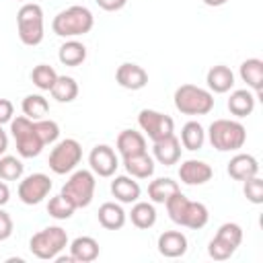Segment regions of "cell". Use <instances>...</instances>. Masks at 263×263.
<instances>
[{
    "label": "cell",
    "instance_id": "484cf974",
    "mask_svg": "<svg viewBox=\"0 0 263 263\" xmlns=\"http://www.w3.org/2000/svg\"><path fill=\"white\" fill-rule=\"evenodd\" d=\"M179 191V183L171 177H158L148 183V197L152 203H164L173 193Z\"/></svg>",
    "mask_w": 263,
    "mask_h": 263
},
{
    "label": "cell",
    "instance_id": "4316f807",
    "mask_svg": "<svg viewBox=\"0 0 263 263\" xmlns=\"http://www.w3.org/2000/svg\"><path fill=\"white\" fill-rule=\"evenodd\" d=\"M58 60L64 66H72V68L74 66H80L86 60V47H84V43H80L76 39H68L58 49Z\"/></svg>",
    "mask_w": 263,
    "mask_h": 263
},
{
    "label": "cell",
    "instance_id": "f6af8a7d",
    "mask_svg": "<svg viewBox=\"0 0 263 263\" xmlns=\"http://www.w3.org/2000/svg\"><path fill=\"white\" fill-rule=\"evenodd\" d=\"M205 6H212V8H218V6H224L228 0H201Z\"/></svg>",
    "mask_w": 263,
    "mask_h": 263
},
{
    "label": "cell",
    "instance_id": "30bf717a",
    "mask_svg": "<svg viewBox=\"0 0 263 263\" xmlns=\"http://www.w3.org/2000/svg\"><path fill=\"white\" fill-rule=\"evenodd\" d=\"M51 179L45 175V173H33L29 177H25L21 183H18V199L25 203V205H37L41 203L49 191H51Z\"/></svg>",
    "mask_w": 263,
    "mask_h": 263
},
{
    "label": "cell",
    "instance_id": "6da1fadb",
    "mask_svg": "<svg viewBox=\"0 0 263 263\" xmlns=\"http://www.w3.org/2000/svg\"><path fill=\"white\" fill-rule=\"evenodd\" d=\"M92 27H95L92 12L86 6H80V4H74V6H68V8L60 10L51 21L53 33L58 37H64V39H74V37L86 35Z\"/></svg>",
    "mask_w": 263,
    "mask_h": 263
},
{
    "label": "cell",
    "instance_id": "7a4b0ae2",
    "mask_svg": "<svg viewBox=\"0 0 263 263\" xmlns=\"http://www.w3.org/2000/svg\"><path fill=\"white\" fill-rule=\"evenodd\" d=\"M208 140L218 152H236L247 142V129L236 119H216L208 127Z\"/></svg>",
    "mask_w": 263,
    "mask_h": 263
},
{
    "label": "cell",
    "instance_id": "8fae6325",
    "mask_svg": "<svg viewBox=\"0 0 263 263\" xmlns=\"http://www.w3.org/2000/svg\"><path fill=\"white\" fill-rule=\"evenodd\" d=\"M88 164L90 171L99 177H113L117 166H119V158L115 154V150L107 144H97L90 154H88Z\"/></svg>",
    "mask_w": 263,
    "mask_h": 263
},
{
    "label": "cell",
    "instance_id": "5b68a950",
    "mask_svg": "<svg viewBox=\"0 0 263 263\" xmlns=\"http://www.w3.org/2000/svg\"><path fill=\"white\" fill-rule=\"evenodd\" d=\"M68 247V234L62 226H47L35 232L29 240V249L37 259L53 261Z\"/></svg>",
    "mask_w": 263,
    "mask_h": 263
},
{
    "label": "cell",
    "instance_id": "f35d334b",
    "mask_svg": "<svg viewBox=\"0 0 263 263\" xmlns=\"http://www.w3.org/2000/svg\"><path fill=\"white\" fill-rule=\"evenodd\" d=\"M242 183H245V187H242L245 197L255 205L263 203V179L259 175H255V177H251V179H247Z\"/></svg>",
    "mask_w": 263,
    "mask_h": 263
},
{
    "label": "cell",
    "instance_id": "9c48e42d",
    "mask_svg": "<svg viewBox=\"0 0 263 263\" xmlns=\"http://www.w3.org/2000/svg\"><path fill=\"white\" fill-rule=\"evenodd\" d=\"M138 125L142 127V132L152 140H162L171 134H175V121L171 115L160 113L156 109H142L138 113Z\"/></svg>",
    "mask_w": 263,
    "mask_h": 263
},
{
    "label": "cell",
    "instance_id": "836d02e7",
    "mask_svg": "<svg viewBox=\"0 0 263 263\" xmlns=\"http://www.w3.org/2000/svg\"><path fill=\"white\" fill-rule=\"evenodd\" d=\"M74 210H76L74 203H72L70 199H66L62 193L53 195V197L49 199V203H47V214H49L51 218H55V220H68V218H72Z\"/></svg>",
    "mask_w": 263,
    "mask_h": 263
},
{
    "label": "cell",
    "instance_id": "e0dca14e",
    "mask_svg": "<svg viewBox=\"0 0 263 263\" xmlns=\"http://www.w3.org/2000/svg\"><path fill=\"white\" fill-rule=\"evenodd\" d=\"M205 82H208V90L210 92L224 95L234 86V72L224 64L212 66L208 70V74H205Z\"/></svg>",
    "mask_w": 263,
    "mask_h": 263
},
{
    "label": "cell",
    "instance_id": "7bdbcfd3",
    "mask_svg": "<svg viewBox=\"0 0 263 263\" xmlns=\"http://www.w3.org/2000/svg\"><path fill=\"white\" fill-rule=\"evenodd\" d=\"M8 199H10V189H8V185L0 179V208H2V205H6V203H8Z\"/></svg>",
    "mask_w": 263,
    "mask_h": 263
},
{
    "label": "cell",
    "instance_id": "9a60e30c",
    "mask_svg": "<svg viewBox=\"0 0 263 263\" xmlns=\"http://www.w3.org/2000/svg\"><path fill=\"white\" fill-rule=\"evenodd\" d=\"M152 158L158 160L160 164L164 166H171V164H177L179 158H181V142L175 134L162 138V140H156L154 146H152Z\"/></svg>",
    "mask_w": 263,
    "mask_h": 263
},
{
    "label": "cell",
    "instance_id": "52a82bcc",
    "mask_svg": "<svg viewBox=\"0 0 263 263\" xmlns=\"http://www.w3.org/2000/svg\"><path fill=\"white\" fill-rule=\"evenodd\" d=\"M10 134H12L14 142H16V152L23 158H35V156L41 154L43 142L39 140V136L35 132L33 119H29L25 115L12 117L10 119Z\"/></svg>",
    "mask_w": 263,
    "mask_h": 263
},
{
    "label": "cell",
    "instance_id": "5bb4252c",
    "mask_svg": "<svg viewBox=\"0 0 263 263\" xmlns=\"http://www.w3.org/2000/svg\"><path fill=\"white\" fill-rule=\"evenodd\" d=\"M156 247H158V253L162 257L177 259V257H183L187 253V236L179 230H164L158 236Z\"/></svg>",
    "mask_w": 263,
    "mask_h": 263
},
{
    "label": "cell",
    "instance_id": "bcb514c9",
    "mask_svg": "<svg viewBox=\"0 0 263 263\" xmlns=\"http://www.w3.org/2000/svg\"><path fill=\"white\" fill-rule=\"evenodd\" d=\"M53 261H58V263H72L74 257H72V255H58Z\"/></svg>",
    "mask_w": 263,
    "mask_h": 263
},
{
    "label": "cell",
    "instance_id": "4dcf8cb0",
    "mask_svg": "<svg viewBox=\"0 0 263 263\" xmlns=\"http://www.w3.org/2000/svg\"><path fill=\"white\" fill-rule=\"evenodd\" d=\"M21 109H23L25 117L37 121V119H43L49 113V103L43 95H27L21 103Z\"/></svg>",
    "mask_w": 263,
    "mask_h": 263
},
{
    "label": "cell",
    "instance_id": "74e56055",
    "mask_svg": "<svg viewBox=\"0 0 263 263\" xmlns=\"http://www.w3.org/2000/svg\"><path fill=\"white\" fill-rule=\"evenodd\" d=\"M234 251H236V247L228 245L226 240H222V238H218V236H214V238L210 240V245H208V255H210L212 259H216V261H226V259H230V257L234 255Z\"/></svg>",
    "mask_w": 263,
    "mask_h": 263
},
{
    "label": "cell",
    "instance_id": "4fadbf2b",
    "mask_svg": "<svg viewBox=\"0 0 263 263\" xmlns=\"http://www.w3.org/2000/svg\"><path fill=\"white\" fill-rule=\"evenodd\" d=\"M115 80L121 88L140 90L148 84V72L142 66L134 64V62H125L115 70Z\"/></svg>",
    "mask_w": 263,
    "mask_h": 263
},
{
    "label": "cell",
    "instance_id": "ab89813d",
    "mask_svg": "<svg viewBox=\"0 0 263 263\" xmlns=\"http://www.w3.org/2000/svg\"><path fill=\"white\" fill-rule=\"evenodd\" d=\"M12 228H14V224H12V218H10V214H8V212H4V210L0 208V240H6V238H10V234H12Z\"/></svg>",
    "mask_w": 263,
    "mask_h": 263
},
{
    "label": "cell",
    "instance_id": "ee69618b",
    "mask_svg": "<svg viewBox=\"0 0 263 263\" xmlns=\"http://www.w3.org/2000/svg\"><path fill=\"white\" fill-rule=\"evenodd\" d=\"M6 148H8V136H6V132L0 125V156L6 152Z\"/></svg>",
    "mask_w": 263,
    "mask_h": 263
},
{
    "label": "cell",
    "instance_id": "f546056e",
    "mask_svg": "<svg viewBox=\"0 0 263 263\" xmlns=\"http://www.w3.org/2000/svg\"><path fill=\"white\" fill-rule=\"evenodd\" d=\"M49 92L58 103H72L78 97V82L72 76H58Z\"/></svg>",
    "mask_w": 263,
    "mask_h": 263
},
{
    "label": "cell",
    "instance_id": "8992f818",
    "mask_svg": "<svg viewBox=\"0 0 263 263\" xmlns=\"http://www.w3.org/2000/svg\"><path fill=\"white\" fill-rule=\"evenodd\" d=\"M95 187H97V179H95V173L92 171H86V168H80V171H74L70 175V179L64 183L62 187V195L66 199H70L74 203V208H86L90 205L92 197H95Z\"/></svg>",
    "mask_w": 263,
    "mask_h": 263
},
{
    "label": "cell",
    "instance_id": "7402d4cb",
    "mask_svg": "<svg viewBox=\"0 0 263 263\" xmlns=\"http://www.w3.org/2000/svg\"><path fill=\"white\" fill-rule=\"evenodd\" d=\"M123 166H125V173L134 179H150L154 175V158L148 152L125 156Z\"/></svg>",
    "mask_w": 263,
    "mask_h": 263
},
{
    "label": "cell",
    "instance_id": "2e32d148",
    "mask_svg": "<svg viewBox=\"0 0 263 263\" xmlns=\"http://www.w3.org/2000/svg\"><path fill=\"white\" fill-rule=\"evenodd\" d=\"M242 82H247V88L255 92L257 99H261V90H263V62L259 58H249L240 64L238 70Z\"/></svg>",
    "mask_w": 263,
    "mask_h": 263
},
{
    "label": "cell",
    "instance_id": "44dd1931",
    "mask_svg": "<svg viewBox=\"0 0 263 263\" xmlns=\"http://www.w3.org/2000/svg\"><path fill=\"white\" fill-rule=\"evenodd\" d=\"M255 103H257V97H255L253 90H249V88H236V90L230 92L226 105H228V111H230L232 115H236V117H247V115L253 113Z\"/></svg>",
    "mask_w": 263,
    "mask_h": 263
},
{
    "label": "cell",
    "instance_id": "f1b7e54d",
    "mask_svg": "<svg viewBox=\"0 0 263 263\" xmlns=\"http://www.w3.org/2000/svg\"><path fill=\"white\" fill-rule=\"evenodd\" d=\"M179 142L183 144V148H187L191 152L193 150H199L203 146V142H205V129H203V125L199 121H187L183 125V129H181V140Z\"/></svg>",
    "mask_w": 263,
    "mask_h": 263
},
{
    "label": "cell",
    "instance_id": "d6a6232c",
    "mask_svg": "<svg viewBox=\"0 0 263 263\" xmlns=\"http://www.w3.org/2000/svg\"><path fill=\"white\" fill-rule=\"evenodd\" d=\"M25 173V164L16 156L2 154L0 156V179L2 181H18Z\"/></svg>",
    "mask_w": 263,
    "mask_h": 263
},
{
    "label": "cell",
    "instance_id": "d4e9b609",
    "mask_svg": "<svg viewBox=\"0 0 263 263\" xmlns=\"http://www.w3.org/2000/svg\"><path fill=\"white\" fill-rule=\"evenodd\" d=\"M129 220L136 228L148 230L156 224V208L150 201H134L132 212H129Z\"/></svg>",
    "mask_w": 263,
    "mask_h": 263
},
{
    "label": "cell",
    "instance_id": "b9f144b4",
    "mask_svg": "<svg viewBox=\"0 0 263 263\" xmlns=\"http://www.w3.org/2000/svg\"><path fill=\"white\" fill-rule=\"evenodd\" d=\"M95 2L99 4V8H103L107 12H117L127 4V0H95Z\"/></svg>",
    "mask_w": 263,
    "mask_h": 263
},
{
    "label": "cell",
    "instance_id": "7c38bea8",
    "mask_svg": "<svg viewBox=\"0 0 263 263\" xmlns=\"http://www.w3.org/2000/svg\"><path fill=\"white\" fill-rule=\"evenodd\" d=\"M212 177H214V171H212V166H210L208 162H203V160L189 158V160L181 162V166H179V179H181V183L191 185V187H195V185H205Z\"/></svg>",
    "mask_w": 263,
    "mask_h": 263
},
{
    "label": "cell",
    "instance_id": "8d00e7d4",
    "mask_svg": "<svg viewBox=\"0 0 263 263\" xmlns=\"http://www.w3.org/2000/svg\"><path fill=\"white\" fill-rule=\"evenodd\" d=\"M216 236L218 238H222V240H226L228 245H232V247H240V242H242V228L236 224V222H224L220 228H218V232H216Z\"/></svg>",
    "mask_w": 263,
    "mask_h": 263
},
{
    "label": "cell",
    "instance_id": "60d3db41",
    "mask_svg": "<svg viewBox=\"0 0 263 263\" xmlns=\"http://www.w3.org/2000/svg\"><path fill=\"white\" fill-rule=\"evenodd\" d=\"M12 115H14V105H12V101L0 99V125H2V123H10Z\"/></svg>",
    "mask_w": 263,
    "mask_h": 263
},
{
    "label": "cell",
    "instance_id": "d6986e66",
    "mask_svg": "<svg viewBox=\"0 0 263 263\" xmlns=\"http://www.w3.org/2000/svg\"><path fill=\"white\" fill-rule=\"evenodd\" d=\"M111 193L119 203H134L140 199V185L138 181H134V177L129 175H117L111 181Z\"/></svg>",
    "mask_w": 263,
    "mask_h": 263
},
{
    "label": "cell",
    "instance_id": "277c9868",
    "mask_svg": "<svg viewBox=\"0 0 263 263\" xmlns=\"http://www.w3.org/2000/svg\"><path fill=\"white\" fill-rule=\"evenodd\" d=\"M16 31H18V39L29 45L35 47L43 41V8L35 2H27L18 8L16 12Z\"/></svg>",
    "mask_w": 263,
    "mask_h": 263
},
{
    "label": "cell",
    "instance_id": "1f68e13d",
    "mask_svg": "<svg viewBox=\"0 0 263 263\" xmlns=\"http://www.w3.org/2000/svg\"><path fill=\"white\" fill-rule=\"evenodd\" d=\"M58 78V72L49 66V64H37L31 70V80L39 90H51L53 82Z\"/></svg>",
    "mask_w": 263,
    "mask_h": 263
},
{
    "label": "cell",
    "instance_id": "603a6c76",
    "mask_svg": "<svg viewBox=\"0 0 263 263\" xmlns=\"http://www.w3.org/2000/svg\"><path fill=\"white\" fill-rule=\"evenodd\" d=\"M97 218H99V224L105 228V230H119L123 228L127 216L123 212V208L115 201H105L99 212H97Z\"/></svg>",
    "mask_w": 263,
    "mask_h": 263
},
{
    "label": "cell",
    "instance_id": "d590c367",
    "mask_svg": "<svg viewBox=\"0 0 263 263\" xmlns=\"http://www.w3.org/2000/svg\"><path fill=\"white\" fill-rule=\"evenodd\" d=\"M33 125H35V132H37L39 140L43 142V146L58 142V138H60V125L53 119H45L43 117V119L33 121Z\"/></svg>",
    "mask_w": 263,
    "mask_h": 263
},
{
    "label": "cell",
    "instance_id": "ba28073f",
    "mask_svg": "<svg viewBox=\"0 0 263 263\" xmlns=\"http://www.w3.org/2000/svg\"><path fill=\"white\" fill-rule=\"evenodd\" d=\"M82 158V146L78 140L74 138H66V140H60L51 152H49V158H47V164L49 168L55 173V175H66V173H72L78 162Z\"/></svg>",
    "mask_w": 263,
    "mask_h": 263
},
{
    "label": "cell",
    "instance_id": "83f0119b",
    "mask_svg": "<svg viewBox=\"0 0 263 263\" xmlns=\"http://www.w3.org/2000/svg\"><path fill=\"white\" fill-rule=\"evenodd\" d=\"M208 220H210V210L205 208V203H201V201H191V199H189L181 226L191 228V230H199V228H203V226L208 224Z\"/></svg>",
    "mask_w": 263,
    "mask_h": 263
},
{
    "label": "cell",
    "instance_id": "e575fe53",
    "mask_svg": "<svg viewBox=\"0 0 263 263\" xmlns=\"http://www.w3.org/2000/svg\"><path fill=\"white\" fill-rule=\"evenodd\" d=\"M187 203H189V197H187V195H183V193H181V189H179L177 193H173V195L164 201L166 212H168V218H171L175 224H179V226H181V222H183V216H185Z\"/></svg>",
    "mask_w": 263,
    "mask_h": 263
},
{
    "label": "cell",
    "instance_id": "3957f363",
    "mask_svg": "<svg viewBox=\"0 0 263 263\" xmlns=\"http://www.w3.org/2000/svg\"><path fill=\"white\" fill-rule=\"evenodd\" d=\"M173 101L183 115H208L214 109V95L197 84H181L175 90Z\"/></svg>",
    "mask_w": 263,
    "mask_h": 263
},
{
    "label": "cell",
    "instance_id": "ac0fdd59",
    "mask_svg": "<svg viewBox=\"0 0 263 263\" xmlns=\"http://www.w3.org/2000/svg\"><path fill=\"white\" fill-rule=\"evenodd\" d=\"M228 175L234 181H247L259 175V160L253 154H234L228 162Z\"/></svg>",
    "mask_w": 263,
    "mask_h": 263
},
{
    "label": "cell",
    "instance_id": "ffe728a7",
    "mask_svg": "<svg viewBox=\"0 0 263 263\" xmlns=\"http://www.w3.org/2000/svg\"><path fill=\"white\" fill-rule=\"evenodd\" d=\"M115 146H117V152L121 154V158L142 154V152H146V138H144V134H140L136 129H123V132H119Z\"/></svg>",
    "mask_w": 263,
    "mask_h": 263
},
{
    "label": "cell",
    "instance_id": "cb8c5ba5",
    "mask_svg": "<svg viewBox=\"0 0 263 263\" xmlns=\"http://www.w3.org/2000/svg\"><path fill=\"white\" fill-rule=\"evenodd\" d=\"M99 242L92 236H76L70 242V255L78 263H90L99 257Z\"/></svg>",
    "mask_w": 263,
    "mask_h": 263
}]
</instances>
